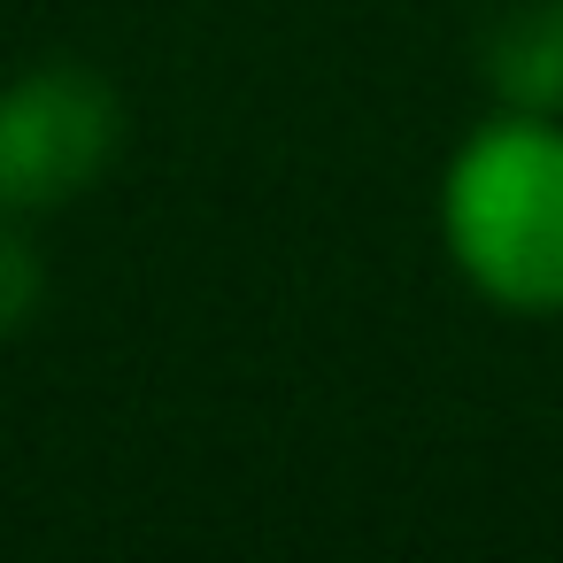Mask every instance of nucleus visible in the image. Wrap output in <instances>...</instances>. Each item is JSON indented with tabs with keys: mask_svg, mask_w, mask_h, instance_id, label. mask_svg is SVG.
I'll list each match as a JSON object with an SVG mask.
<instances>
[{
	"mask_svg": "<svg viewBox=\"0 0 563 563\" xmlns=\"http://www.w3.org/2000/svg\"><path fill=\"white\" fill-rule=\"evenodd\" d=\"M448 271L501 317H563V117L494 109L440 163Z\"/></svg>",
	"mask_w": 563,
	"mask_h": 563,
	"instance_id": "nucleus-1",
	"label": "nucleus"
},
{
	"mask_svg": "<svg viewBox=\"0 0 563 563\" xmlns=\"http://www.w3.org/2000/svg\"><path fill=\"white\" fill-rule=\"evenodd\" d=\"M124 101L86 63H32L0 78V209L47 217L86 201L124 155Z\"/></svg>",
	"mask_w": 563,
	"mask_h": 563,
	"instance_id": "nucleus-2",
	"label": "nucleus"
},
{
	"mask_svg": "<svg viewBox=\"0 0 563 563\" xmlns=\"http://www.w3.org/2000/svg\"><path fill=\"white\" fill-rule=\"evenodd\" d=\"M40 294H47V271H40V247H32V217L0 209V340L40 317Z\"/></svg>",
	"mask_w": 563,
	"mask_h": 563,
	"instance_id": "nucleus-4",
	"label": "nucleus"
},
{
	"mask_svg": "<svg viewBox=\"0 0 563 563\" xmlns=\"http://www.w3.org/2000/svg\"><path fill=\"white\" fill-rule=\"evenodd\" d=\"M486 86L494 109L563 117V0H517L486 32Z\"/></svg>",
	"mask_w": 563,
	"mask_h": 563,
	"instance_id": "nucleus-3",
	"label": "nucleus"
}]
</instances>
